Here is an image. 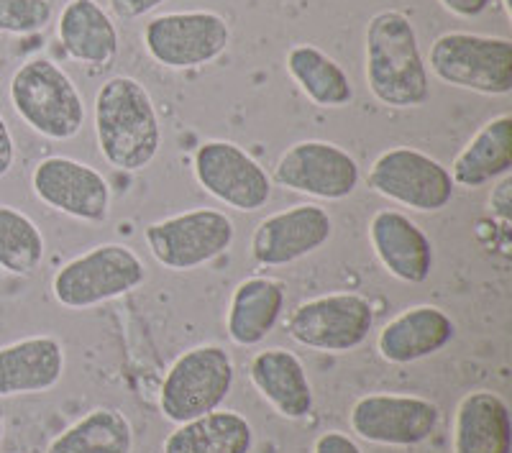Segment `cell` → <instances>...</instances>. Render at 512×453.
Masks as SVG:
<instances>
[{
	"label": "cell",
	"instance_id": "cell-1",
	"mask_svg": "<svg viewBox=\"0 0 512 453\" xmlns=\"http://www.w3.org/2000/svg\"><path fill=\"white\" fill-rule=\"evenodd\" d=\"M364 77L377 103L395 111L420 108L431 98V77L410 16L395 8L374 13L364 34Z\"/></svg>",
	"mask_w": 512,
	"mask_h": 453
},
{
	"label": "cell",
	"instance_id": "cell-2",
	"mask_svg": "<svg viewBox=\"0 0 512 453\" xmlns=\"http://www.w3.org/2000/svg\"><path fill=\"white\" fill-rule=\"evenodd\" d=\"M95 139L100 157L121 172H141L162 149V123L149 90L116 75L95 95Z\"/></svg>",
	"mask_w": 512,
	"mask_h": 453
},
{
	"label": "cell",
	"instance_id": "cell-3",
	"mask_svg": "<svg viewBox=\"0 0 512 453\" xmlns=\"http://www.w3.org/2000/svg\"><path fill=\"white\" fill-rule=\"evenodd\" d=\"M8 95L18 118L44 139L70 141L85 126V98L52 59L34 57L21 64Z\"/></svg>",
	"mask_w": 512,
	"mask_h": 453
},
{
	"label": "cell",
	"instance_id": "cell-4",
	"mask_svg": "<svg viewBox=\"0 0 512 453\" xmlns=\"http://www.w3.org/2000/svg\"><path fill=\"white\" fill-rule=\"evenodd\" d=\"M425 67L451 88L479 95L512 93V41L472 31H448L431 44Z\"/></svg>",
	"mask_w": 512,
	"mask_h": 453
},
{
	"label": "cell",
	"instance_id": "cell-5",
	"mask_svg": "<svg viewBox=\"0 0 512 453\" xmlns=\"http://www.w3.org/2000/svg\"><path fill=\"white\" fill-rule=\"evenodd\" d=\"M146 267L126 244H100L75 256L52 277L54 300L67 310L98 308L144 285Z\"/></svg>",
	"mask_w": 512,
	"mask_h": 453
},
{
	"label": "cell",
	"instance_id": "cell-6",
	"mask_svg": "<svg viewBox=\"0 0 512 453\" xmlns=\"http://www.w3.org/2000/svg\"><path fill=\"white\" fill-rule=\"evenodd\" d=\"M233 377V359L223 346H195L169 366L159 390V410L177 425L213 413L231 395Z\"/></svg>",
	"mask_w": 512,
	"mask_h": 453
},
{
	"label": "cell",
	"instance_id": "cell-7",
	"mask_svg": "<svg viewBox=\"0 0 512 453\" xmlns=\"http://www.w3.org/2000/svg\"><path fill=\"white\" fill-rule=\"evenodd\" d=\"M374 328L372 302L359 292H331L300 302L287 318V336L320 354H349Z\"/></svg>",
	"mask_w": 512,
	"mask_h": 453
},
{
	"label": "cell",
	"instance_id": "cell-8",
	"mask_svg": "<svg viewBox=\"0 0 512 453\" xmlns=\"http://www.w3.org/2000/svg\"><path fill=\"white\" fill-rule=\"evenodd\" d=\"M144 239L164 269L192 272L226 254L236 239V228L221 210L195 208L149 223Z\"/></svg>",
	"mask_w": 512,
	"mask_h": 453
},
{
	"label": "cell",
	"instance_id": "cell-9",
	"mask_svg": "<svg viewBox=\"0 0 512 453\" xmlns=\"http://www.w3.org/2000/svg\"><path fill=\"white\" fill-rule=\"evenodd\" d=\"M146 54L167 70H198L231 44V24L216 11H172L144 26Z\"/></svg>",
	"mask_w": 512,
	"mask_h": 453
},
{
	"label": "cell",
	"instance_id": "cell-10",
	"mask_svg": "<svg viewBox=\"0 0 512 453\" xmlns=\"http://www.w3.org/2000/svg\"><path fill=\"white\" fill-rule=\"evenodd\" d=\"M367 185L382 198L418 213L448 208L456 190L448 167L413 146L382 151L369 167Z\"/></svg>",
	"mask_w": 512,
	"mask_h": 453
},
{
	"label": "cell",
	"instance_id": "cell-11",
	"mask_svg": "<svg viewBox=\"0 0 512 453\" xmlns=\"http://www.w3.org/2000/svg\"><path fill=\"white\" fill-rule=\"evenodd\" d=\"M192 175L210 198L241 213H254L272 198V177L239 144L205 141L195 151Z\"/></svg>",
	"mask_w": 512,
	"mask_h": 453
},
{
	"label": "cell",
	"instance_id": "cell-12",
	"mask_svg": "<svg viewBox=\"0 0 512 453\" xmlns=\"http://www.w3.org/2000/svg\"><path fill=\"white\" fill-rule=\"evenodd\" d=\"M274 182L285 190L336 203L354 195L361 182V169L341 146L310 139L297 141L282 154L274 167Z\"/></svg>",
	"mask_w": 512,
	"mask_h": 453
},
{
	"label": "cell",
	"instance_id": "cell-13",
	"mask_svg": "<svg viewBox=\"0 0 512 453\" xmlns=\"http://www.w3.org/2000/svg\"><path fill=\"white\" fill-rule=\"evenodd\" d=\"M441 410L436 402L415 395H367L354 402L349 425L361 441L374 446H420L436 433Z\"/></svg>",
	"mask_w": 512,
	"mask_h": 453
},
{
	"label": "cell",
	"instance_id": "cell-14",
	"mask_svg": "<svg viewBox=\"0 0 512 453\" xmlns=\"http://www.w3.org/2000/svg\"><path fill=\"white\" fill-rule=\"evenodd\" d=\"M31 190L47 208L72 221L105 223L111 215V185L98 169L70 157L41 159L31 172Z\"/></svg>",
	"mask_w": 512,
	"mask_h": 453
},
{
	"label": "cell",
	"instance_id": "cell-15",
	"mask_svg": "<svg viewBox=\"0 0 512 453\" xmlns=\"http://www.w3.org/2000/svg\"><path fill=\"white\" fill-rule=\"evenodd\" d=\"M333 221L326 208L305 203L267 215L251 236V256L262 267H287L331 241Z\"/></svg>",
	"mask_w": 512,
	"mask_h": 453
},
{
	"label": "cell",
	"instance_id": "cell-16",
	"mask_svg": "<svg viewBox=\"0 0 512 453\" xmlns=\"http://www.w3.org/2000/svg\"><path fill=\"white\" fill-rule=\"evenodd\" d=\"M369 244L379 264L400 282L423 285L433 272V244L423 228L400 210H377L369 221Z\"/></svg>",
	"mask_w": 512,
	"mask_h": 453
},
{
	"label": "cell",
	"instance_id": "cell-17",
	"mask_svg": "<svg viewBox=\"0 0 512 453\" xmlns=\"http://www.w3.org/2000/svg\"><path fill=\"white\" fill-rule=\"evenodd\" d=\"M456 323L436 305H413L384 323L377 336V354L387 364H413L433 356L454 341Z\"/></svg>",
	"mask_w": 512,
	"mask_h": 453
},
{
	"label": "cell",
	"instance_id": "cell-18",
	"mask_svg": "<svg viewBox=\"0 0 512 453\" xmlns=\"http://www.w3.org/2000/svg\"><path fill=\"white\" fill-rule=\"evenodd\" d=\"M64 377V346L54 336H29L0 346V400L41 395Z\"/></svg>",
	"mask_w": 512,
	"mask_h": 453
},
{
	"label": "cell",
	"instance_id": "cell-19",
	"mask_svg": "<svg viewBox=\"0 0 512 453\" xmlns=\"http://www.w3.org/2000/svg\"><path fill=\"white\" fill-rule=\"evenodd\" d=\"M510 407L497 392L474 390L456 405L451 453H510Z\"/></svg>",
	"mask_w": 512,
	"mask_h": 453
},
{
	"label": "cell",
	"instance_id": "cell-20",
	"mask_svg": "<svg viewBox=\"0 0 512 453\" xmlns=\"http://www.w3.org/2000/svg\"><path fill=\"white\" fill-rule=\"evenodd\" d=\"M254 390L287 420H303L313 410V387L303 361L287 349H267L251 359Z\"/></svg>",
	"mask_w": 512,
	"mask_h": 453
},
{
	"label": "cell",
	"instance_id": "cell-21",
	"mask_svg": "<svg viewBox=\"0 0 512 453\" xmlns=\"http://www.w3.org/2000/svg\"><path fill=\"white\" fill-rule=\"evenodd\" d=\"M287 292L280 279L249 277L231 295L228 305V338L236 346H259L274 331L285 310Z\"/></svg>",
	"mask_w": 512,
	"mask_h": 453
},
{
	"label": "cell",
	"instance_id": "cell-22",
	"mask_svg": "<svg viewBox=\"0 0 512 453\" xmlns=\"http://www.w3.org/2000/svg\"><path fill=\"white\" fill-rule=\"evenodd\" d=\"M512 169V116L502 113L484 123L451 164V180L464 190H479L510 175Z\"/></svg>",
	"mask_w": 512,
	"mask_h": 453
},
{
	"label": "cell",
	"instance_id": "cell-23",
	"mask_svg": "<svg viewBox=\"0 0 512 453\" xmlns=\"http://www.w3.org/2000/svg\"><path fill=\"white\" fill-rule=\"evenodd\" d=\"M57 36L67 57L82 64L113 62L118 54V29L98 0H70L57 21Z\"/></svg>",
	"mask_w": 512,
	"mask_h": 453
},
{
	"label": "cell",
	"instance_id": "cell-24",
	"mask_svg": "<svg viewBox=\"0 0 512 453\" xmlns=\"http://www.w3.org/2000/svg\"><path fill=\"white\" fill-rule=\"evenodd\" d=\"M254 428L236 410H213L177 425L164 441L162 453H249Z\"/></svg>",
	"mask_w": 512,
	"mask_h": 453
},
{
	"label": "cell",
	"instance_id": "cell-25",
	"mask_svg": "<svg viewBox=\"0 0 512 453\" xmlns=\"http://www.w3.org/2000/svg\"><path fill=\"white\" fill-rule=\"evenodd\" d=\"M285 70L318 108H346L354 100V85L344 67L315 44H295L285 57Z\"/></svg>",
	"mask_w": 512,
	"mask_h": 453
},
{
	"label": "cell",
	"instance_id": "cell-26",
	"mask_svg": "<svg viewBox=\"0 0 512 453\" xmlns=\"http://www.w3.org/2000/svg\"><path fill=\"white\" fill-rule=\"evenodd\" d=\"M134 428L126 415L113 407H95L77 423L62 430L47 446V453H131Z\"/></svg>",
	"mask_w": 512,
	"mask_h": 453
},
{
	"label": "cell",
	"instance_id": "cell-27",
	"mask_svg": "<svg viewBox=\"0 0 512 453\" xmlns=\"http://www.w3.org/2000/svg\"><path fill=\"white\" fill-rule=\"evenodd\" d=\"M47 241L24 210L0 205V269L13 277H31L44 262Z\"/></svg>",
	"mask_w": 512,
	"mask_h": 453
},
{
	"label": "cell",
	"instance_id": "cell-28",
	"mask_svg": "<svg viewBox=\"0 0 512 453\" xmlns=\"http://www.w3.org/2000/svg\"><path fill=\"white\" fill-rule=\"evenodd\" d=\"M52 18V0H0V34H39L52 24Z\"/></svg>",
	"mask_w": 512,
	"mask_h": 453
},
{
	"label": "cell",
	"instance_id": "cell-29",
	"mask_svg": "<svg viewBox=\"0 0 512 453\" xmlns=\"http://www.w3.org/2000/svg\"><path fill=\"white\" fill-rule=\"evenodd\" d=\"M162 3H167V0H108V6L118 21H139L146 13L157 11Z\"/></svg>",
	"mask_w": 512,
	"mask_h": 453
},
{
	"label": "cell",
	"instance_id": "cell-30",
	"mask_svg": "<svg viewBox=\"0 0 512 453\" xmlns=\"http://www.w3.org/2000/svg\"><path fill=\"white\" fill-rule=\"evenodd\" d=\"M313 453H364L346 433L341 430H328L320 433L313 443Z\"/></svg>",
	"mask_w": 512,
	"mask_h": 453
},
{
	"label": "cell",
	"instance_id": "cell-31",
	"mask_svg": "<svg viewBox=\"0 0 512 453\" xmlns=\"http://www.w3.org/2000/svg\"><path fill=\"white\" fill-rule=\"evenodd\" d=\"M489 208H492V213H495L502 223H510V218H512V177H502L500 185L492 190Z\"/></svg>",
	"mask_w": 512,
	"mask_h": 453
},
{
	"label": "cell",
	"instance_id": "cell-32",
	"mask_svg": "<svg viewBox=\"0 0 512 453\" xmlns=\"http://www.w3.org/2000/svg\"><path fill=\"white\" fill-rule=\"evenodd\" d=\"M16 164V139L11 134V126L0 113V177H6Z\"/></svg>",
	"mask_w": 512,
	"mask_h": 453
},
{
	"label": "cell",
	"instance_id": "cell-33",
	"mask_svg": "<svg viewBox=\"0 0 512 453\" xmlns=\"http://www.w3.org/2000/svg\"><path fill=\"white\" fill-rule=\"evenodd\" d=\"M438 3L456 18H477L487 11L492 0H438Z\"/></svg>",
	"mask_w": 512,
	"mask_h": 453
},
{
	"label": "cell",
	"instance_id": "cell-34",
	"mask_svg": "<svg viewBox=\"0 0 512 453\" xmlns=\"http://www.w3.org/2000/svg\"><path fill=\"white\" fill-rule=\"evenodd\" d=\"M3 438H6V420L0 415V443H3Z\"/></svg>",
	"mask_w": 512,
	"mask_h": 453
}]
</instances>
